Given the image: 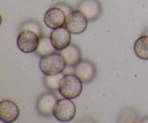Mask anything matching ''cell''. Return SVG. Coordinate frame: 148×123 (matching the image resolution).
Returning a JSON list of instances; mask_svg holds the SVG:
<instances>
[{
	"mask_svg": "<svg viewBox=\"0 0 148 123\" xmlns=\"http://www.w3.org/2000/svg\"><path fill=\"white\" fill-rule=\"evenodd\" d=\"M82 81L75 74L64 75L59 85V92L64 98L74 99L79 96L82 91Z\"/></svg>",
	"mask_w": 148,
	"mask_h": 123,
	"instance_id": "6da1fadb",
	"label": "cell"
},
{
	"mask_svg": "<svg viewBox=\"0 0 148 123\" xmlns=\"http://www.w3.org/2000/svg\"><path fill=\"white\" fill-rule=\"evenodd\" d=\"M66 66V63L62 55L56 52L42 56L39 62L40 69L44 75L63 72Z\"/></svg>",
	"mask_w": 148,
	"mask_h": 123,
	"instance_id": "7a4b0ae2",
	"label": "cell"
},
{
	"mask_svg": "<svg viewBox=\"0 0 148 123\" xmlns=\"http://www.w3.org/2000/svg\"><path fill=\"white\" fill-rule=\"evenodd\" d=\"M53 115L56 120L62 122L71 121L76 115V106L72 99L61 98L55 105Z\"/></svg>",
	"mask_w": 148,
	"mask_h": 123,
	"instance_id": "3957f363",
	"label": "cell"
},
{
	"mask_svg": "<svg viewBox=\"0 0 148 123\" xmlns=\"http://www.w3.org/2000/svg\"><path fill=\"white\" fill-rule=\"evenodd\" d=\"M88 21L85 14L79 10H72L66 15L64 27L72 34H80L86 30Z\"/></svg>",
	"mask_w": 148,
	"mask_h": 123,
	"instance_id": "277c9868",
	"label": "cell"
},
{
	"mask_svg": "<svg viewBox=\"0 0 148 123\" xmlns=\"http://www.w3.org/2000/svg\"><path fill=\"white\" fill-rule=\"evenodd\" d=\"M40 38L38 35L30 30H20L17 38V46L18 49L24 53L36 52L38 46Z\"/></svg>",
	"mask_w": 148,
	"mask_h": 123,
	"instance_id": "5b68a950",
	"label": "cell"
},
{
	"mask_svg": "<svg viewBox=\"0 0 148 123\" xmlns=\"http://www.w3.org/2000/svg\"><path fill=\"white\" fill-rule=\"evenodd\" d=\"M66 14L59 7L53 6L49 8L44 14V23L48 27L51 29L59 28L63 27L66 23Z\"/></svg>",
	"mask_w": 148,
	"mask_h": 123,
	"instance_id": "8992f818",
	"label": "cell"
},
{
	"mask_svg": "<svg viewBox=\"0 0 148 123\" xmlns=\"http://www.w3.org/2000/svg\"><path fill=\"white\" fill-rule=\"evenodd\" d=\"M58 100L56 95L51 92H46L40 95L36 102V108L39 114L43 117L51 116Z\"/></svg>",
	"mask_w": 148,
	"mask_h": 123,
	"instance_id": "52a82bcc",
	"label": "cell"
},
{
	"mask_svg": "<svg viewBox=\"0 0 148 123\" xmlns=\"http://www.w3.org/2000/svg\"><path fill=\"white\" fill-rule=\"evenodd\" d=\"M74 74L83 82L92 81L96 75V68L94 64L88 60H81L75 66Z\"/></svg>",
	"mask_w": 148,
	"mask_h": 123,
	"instance_id": "ba28073f",
	"label": "cell"
},
{
	"mask_svg": "<svg viewBox=\"0 0 148 123\" xmlns=\"http://www.w3.org/2000/svg\"><path fill=\"white\" fill-rule=\"evenodd\" d=\"M20 116V109L17 104L9 99L0 102V120L4 122H13Z\"/></svg>",
	"mask_w": 148,
	"mask_h": 123,
	"instance_id": "9c48e42d",
	"label": "cell"
},
{
	"mask_svg": "<svg viewBox=\"0 0 148 123\" xmlns=\"http://www.w3.org/2000/svg\"><path fill=\"white\" fill-rule=\"evenodd\" d=\"M71 34L72 33L64 26L53 30L51 33L50 38L56 50L62 51L71 44Z\"/></svg>",
	"mask_w": 148,
	"mask_h": 123,
	"instance_id": "30bf717a",
	"label": "cell"
},
{
	"mask_svg": "<svg viewBox=\"0 0 148 123\" xmlns=\"http://www.w3.org/2000/svg\"><path fill=\"white\" fill-rule=\"evenodd\" d=\"M78 10L85 14L89 21H95L101 16L102 6L98 0H82L79 4Z\"/></svg>",
	"mask_w": 148,
	"mask_h": 123,
	"instance_id": "8fae6325",
	"label": "cell"
},
{
	"mask_svg": "<svg viewBox=\"0 0 148 123\" xmlns=\"http://www.w3.org/2000/svg\"><path fill=\"white\" fill-rule=\"evenodd\" d=\"M59 53L65 59L66 65L75 67L82 60V54L80 49L75 44H69L67 47L61 51Z\"/></svg>",
	"mask_w": 148,
	"mask_h": 123,
	"instance_id": "7c38bea8",
	"label": "cell"
},
{
	"mask_svg": "<svg viewBox=\"0 0 148 123\" xmlns=\"http://www.w3.org/2000/svg\"><path fill=\"white\" fill-rule=\"evenodd\" d=\"M136 56L144 60H148V35H143L136 40L134 44Z\"/></svg>",
	"mask_w": 148,
	"mask_h": 123,
	"instance_id": "4fadbf2b",
	"label": "cell"
},
{
	"mask_svg": "<svg viewBox=\"0 0 148 123\" xmlns=\"http://www.w3.org/2000/svg\"><path fill=\"white\" fill-rule=\"evenodd\" d=\"M56 52V49L52 45L50 37L43 36L40 38L38 46L36 51V54L40 56H44Z\"/></svg>",
	"mask_w": 148,
	"mask_h": 123,
	"instance_id": "5bb4252c",
	"label": "cell"
},
{
	"mask_svg": "<svg viewBox=\"0 0 148 123\" xmlns=\"http://www.w3.org/2000/svg\"><path fill=\"white\" fill-rule=\"evenodd\" d=\"M63 72L56 75H46L43 78V82L46 88L51 91H59V85L64 77Z\"/></svg>",
	"mask_w": 148,
	"mask_h": 123,
	"instance_id": "9a60e30c",
	"label": "cell"
},
{
	"mask_svg": "<svg viewBox=\"0 0 148 123\" xmlns=\"http://www.w3.org/2000/svg\"><path fill=\"white\" fill-rule=\"evenodd\" d=\"M28 30L30 31H33L36 33V34L38 35L40 37H41V27H40V25L38 23L35 21H28L26 22L23 25V26L20 28V30Z\"/></svg>",
	"mask_w": 148,
	"mask_h": 123,
	"instance_id": "2e32d148",
	"label": "cell"
},
{
	"mask_svg": "<svg viewBox=\"0 0 148 123\" xmlns=\"http://www.w3.org/2000/svg\"><path fill=\"white\" fill-rule=\"evenodd\" d=\"M55 6H56V7H59V8H60L61 10H63V11L64 12L65 14H66V15H67L69 13H70L72 11V9L71 8V7H69L68 4H65V3H59V4H56Z\"/></svg>",
	"mask_w": 148,
	"mask_h": 123,
	"instance_id": "e0dca14e",
	"label": "cell"
},
{
	"mask_svg": "<svg viewBox=\"0 0 148 123\" xmlns=\"http://www.w3.org/2000/svg\"><path fill=\"white\" fill-rule=\"evenodd\" d=\"M145 35H148V30H147V32H146V33H145Z\"/></svg>",
	"mask_w": 148,
	"mask_h": 123,
	"instance_id": "ac0fdd59",
	"label": "cell"
}]
</instances>
